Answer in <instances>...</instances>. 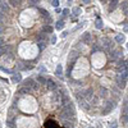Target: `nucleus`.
<instances>
[{
    "label": "nucleus",
    "instance_id": "6",
    "mask_svg": "<svg viewBox=\"0 0 128 128\" xmlns=\"http://www.w3.org/2000/svg\"><path fill=\"white\" fill-rule=\"evenodd\" d=\"M0 12H3V13L9 12V5L5 0H0Z\"/></svg>",
    "mask_w": 128,
    "mask_h": 128
},
{
    "label": "nucleus",
    "instance_id": "22",
    "mask_svg": "<svg viewBox=\"0 0 128 128\" xmlns=\"http://www.w3.org/2000/svg\"><path fill=\"white\" fill-rule=\"evenodd\" d=\"M38 12H40L44 17H45V18H47V17H50L49 15V12H47V10H45V9H42V8H38Z\"/></svg>",
    "mask_w": 128,
    "mask_h": 128
},
{
    "label": "nucleus",
    "instance_id": "7",
    "mask_svg": "<svg viewBox=\"0 0 128 128\" xmlns=\"http://www.w3.org/2000/svg\"><path fill=\"white\" fill-rule=\"evenodd\" d=\"M32 91V88L31 87H27V86H23V87H21L18 92H17V95H27V93H30Z\"/></svg>",
    "mask_w": 128,
    "mask_h": 128
},
{
    "label": "nucleus",
    "instance_id": "19",
    "mask_svg": "<svg viewBox=\"0 0 128 128\" xmlns=\"http://www.w3.org/2000/svg\"><path fill=\"white\" fill-rule=\"evenodd\" d=\"M95 27L97 30H101L103 27H104V23H103V21H101V18H97L96 19V23H95Z\"/></svg>",
    "mask_w": 128,
    "mask_h": 128
},
{
    "label": "nucleus",
    "instance_id": "5",
    "mask_svg": "<svg viewBox=\"0 0 128 128\" xmlns=\"http://www.w3.org/2000/svg\"><path fill=\"white\" fill-rule=\"evenodd\" d=\"M23 86H27V87H31L32 90H37V83L35 80L32 78H27L23 81Z\"/></svg>",
    "mask_w": 128,
    "mask_h": 128
},
{
    "label": "nucleus",
    "instance_id": "10",
    "mask_svg": "<svg viewBox=\"0 0 128 128\" xmlns=\"http://www.w3.org/2000/svg\"><path fill=\"white\" fill-rule=\"evenodd\" d=\"M12 81L14 83H18L22 81V74L21 73H12Z\"/></svg>",
    "mask_w": 128,
    "mask_h": 128
},
{
    "label": "nucleus",
    "instance_id": "45",
    "mask_svg": "<svg viewBox=\"0 0 128 128\" xmlns=\"http://www.w3.org/2000/svg\"><path fill=\"white\" fill-rule=\"evenodd\" d=\"M127 47H128V45H127Z\"/></svg>",
    "mask_w": 128,
    "mask_h": 128
},
{
    "label": "nucleus",
    "instance_id": "33",
    "mask_svg": "<svg viewBox=\"0 0 128 128\" xmlns=\"http://www.w3.org/2000/svg\"><path fill=\"white\" fill-rule=\"evenodd\" d=\"M55 41H57V36L53 35V36H51V40H50V42H51V44H55Z\"/></svg>",
    "mask_w": 128,
    "mask_h": 128
},
{
    "label": "nucleus",
    "instance_id": "35",
    "mask_svg": "<svg viewBox=\"0 0 128 128\" xmlns=\"http://www.w3.org/2000/svg\"><path fill=\"white\" fill-rule=\"evenodd\" d=\"M3 45H4V38L0 36V46H3Z\"/></svg>",
    "mask_w": 128,
    "mask_h": 128
},
{
    "label": "nucleus",
    "instance_id": "13",
    "mask_svg": "<svg viewBox=\"0 0 128 128\" xmlns=\"http://www.w3.org/2000/svg\"><path fill=\"white\" fill-rule=\"evenodd\" d=\"M46 80L47 78H45L44 76H37L36 77V81H37L38 85H46Z\"/></svg>",
    "mask_w": 128,
    "mask_h": 128
},
{
    "label": "nucleus",
    "instance_id": "29",
    "mask_svg": "<svg viewBox=\"0 0 128 128\" xmlns=\"http://www.w3.org/2000/svg\"><path fill=\"white\" fill-rule=\"evenodd\" d=\"M51 4H53V7L57 8L58 5H59V0H51Z\"/></svg>",
    "mask_w": 128,
    "mask_h": 128
},
{
    "label": "nucleus",
    "instance_id": "37",
    "mask_svg": "<svg viewBox=\"0 0 128 128\" xmlns=\"http://www.w3.org/2000/svg\"><path fill=\"white\" fill-rule=\"evenodd\" d=\"M40 1H41V0H31L32 4H36V3H40Z\"/></svg>",
    "mask_w": 128,
    "mask_h": 128
},
{
    "label": "nucleus",
    "instance_id": "26",
    "mask_svg": "<svg viewBox=\"0 0 128 128\" xmlns=\"http://www.w3.org/2000/svg\"><path fill=\"white\" fill-rule=\"evenodd\" d=\"M110 127L116 128V127H118V122H116V120H112V122H110Z\"/></svg>",
    "mask_w": 128,
    "mask_h": 128
},
{
    "label": "nucleus",
    "instance_id": "30",
    "mask_svg": "<svg viewBox=\"0 0 128 128\" xmlns=\"http://www.w3.org/2000/svg\"><path fill=\"white\" fill-rule=\"evenodd\" d=\"M122 113H123V114H128V106H123V109H122Z\"/></svg>",
    "mask_w": 128,
    "mask_h": 128
},
{
    "label": "nucleus",
    "instance_id": "9",
    "mask_svg": "<svg viewBox=\"0 0 128 128\" xmlns=\"http://www.w3.org/2000/svg\"><path fill=\"white\" fill-rule=\"evenodd\" d=\"M119 1L118 0H110V5H109V12H114V10L116 9V7H118Z\"/></svg>",
    "mask_w": 128,
    "mask_h": 128
},
{
    "label": "nucleus",
    "instance_id": "44",
    "mask_svg": "<svg viewBox=\"0 0 128 128\" xmlns=\"http://www.w3.org/2000/svg\"><path fill=\"white\" fill-rule=\"evenodd\" d=\"M0 128H1V124H0Z\"/></svg>",
    "mask_w": 128,
    "mask_h": 128
},
{
    "label": "nucleus",
    "instance_id": "18",
    "mask_svg": "<svg viewBox=\"0 0 128 128\" xmlns=\"http://www.w3.org/2000/svg\"><path fill=\"white\" fill-rule=\"evenodd\" d=\"M8 3L12 5L13 8H15V7H18V5L22 3V0H8Z\"/></svg>",
    "mask_w": 128,
    "mask_h": 128
},
{
    "label": "nucleus",
    "instance_id": "4",
    "mask_svg": "<svg viewBox=\"0 0 128 128\" xmlns=\"http://www.w3.org/2000/svg\"><path fill=\"white\" fill-rule=\"evenodd\" d=\"M46 87H47L49 91H57L58 90V83L51 78H47L46 80Z\"/></svg>",
    "mask_w": 128,
    "mask_h": 128
},
{
    "label": "nucleus",
    "instance_id": "23",
    "mask_svg": "<svg viewBox=\"0 0 128 128\" xmlns=\"http://www.w3.org/2000/svg\"><path fill=\"white\" fill-rule=\"evenodd\" d=\"M120 8H122V10H124L126 9H128V1H123V3H120Z\"/></svg>",
    "mask_w": 128,
    "mask_h": 128
},
{
    "label": "nucleus",
    "instance_id": "21",
    "mask_svg": "<svg viewBox=\"0 0 128 128\" xmlns=\"http://www.w3.org/2000/svg\"><path fill=\"white\" fill-rule=\"evenodd\" d=\"M7 124H8V127H10V128H15V120H14V119H8V120H7Z\"/></svg>",
    "mask_w": 128,
    "mask_h": 128
},
{
    "label": "nucleus",
    "instance_id": "1",
    "mask_svg": "<svg viewBox=\"0 0 128 128\" xmlns=\"http://www.w3.org/2000/svg\"><path fill=\"white\" fill-rule=\"evenodd\" d=\"M123 57V50L120 47L119 49H113L109 51V60L110 62H116L119 58Z\"/></svg>",
    "mask_w": 128,
    "mask_h": 128
},
{
    "label": "nucleus",
    "instance_id": "43",
    "mask_svg": "<svg viewBox=\"0 0 128 128\" xmlns=\"http://www.w3.org/2000/svg\"><path fill=\"white\" fill-rule=\"evenodd\" d=\"M68 1H72V0H68Z\"/></svg>",
    "mask_w": 128,
    "mask_h": 128
},
{
    "label": "nucleus",
    "instance_id": "15",
    "mask_svg": "<svg viewBox=\"0 0 128 128\" xmlns=\"http://www.w3.org/2000/svg\"><path fill=\"white\" fill-rule=\"evenodd\" d=\"M115 41L118 42V44H123V42L126 41V37H124L123 33H120V35H116V36H115Z\"/></svg>",
    "mask_w": 128,
    "mask_h": 128
},
{
    "label": "nucleus",
    "instance_id": "24",
    "mask_svg": "<svg viewBox=\"0 0 128 128\" xmlns=\"http://www.w3.org/2000/svg\"><path fill=\"white\" fill-rule=\"evenodd\" d=\"M72 12H73L74 15H78V14L81 13V9H80L78 7H76V8H73V10H72Z\"/></svg>",
    "mask_w": 128,
    "mask_h": 128
},
{
    "label": "nucleus",
    "instance_id": "8",
    "mask_svg": "<svg viewBox=\"0 0 128 128\" xmlns=\"http://www.w3.org/2000/svg\"><path fill=\"white\" fill-rule=\"evenodd\" d=\"M81 41L82 42H86V44H90V41H91V33L90 32H85L82 35V37H81Z\"/></svg>",
    "mask_w": 128,
    "mask_h": 128
},
{
    "label": "nucleus",
    "instance_id": "20",
    "mask_svg": "<svg viewBox=\"0 0 128 128\" xmlns=\"http://www.w3.org/2000/svg\"><path fill=\"white\" fill-rule=\"evenodd\" d=\"M63 27H64V22H63V19H62V21H58L57 24H55V28H57V30H63Z\"/></svg>",
    "mask_w": 128,
    "mask_h": 128
},
{
    "label": "nucleus",
    "instance_id": "25",
    "mask_svg": "<svg viewBox=\"0 0 128 128\" xmlns=\"http://www.w3.org/2000/svg\"><path fill=\"white\" fill-rule=\"evenodd\" d=\"M120 119H122V122H123V123H128V114H123Z\"/></svg>",
    "mask_w": 128,
    "mask_h": 128
},
{
    "label": "nucleus",
    "instance_id": "38",
    "mask_svg": "<svg viewBox=\"0 0 128 128\" xmlns=\"http://www.w3.org/2000/svg\"><path fill=\"white\" fill-rule=\"evenodd\" d=\"M68 33H69V32H63V33H62V37H65L67 35H68Z\"/></svg>",
    "mask_w": 128,
    "mask_h": 128
},
{
    "label": "nucleus",
    "instance_id": "42",
    "mask_svg": "<svg viewBox=\"0 0 128 128\" xmlns=\"http://www.w3.org/2000/svg\"><path fill=\"white\" fill-rule=\"evenodd\" d=\"M88 128H93V127H88Z\"/></svg>",
    "mask_w": 128,
    "mask_h": 128
},
{
    "label": "nucleus",
    "instance_id": "32",
    "mask_svg": "<svg viewBox=\"0 0 128 128\" xmlns=\"http://www.w3.org/2000/svg\"><path fill=\"white\" fill-rule=\"evenodd\" d=\"M123 105L124 106H128V95L124 97V101H123Z\"/></svg>",
    "mask_w": 128,
    "mask_h": 128
},
{
    "label": "nucleus",
    "instance_id": "28",
    "mask_svg": "<svg viewBox=\"0 0 128 128\" xmlns=\"http://www.w3.org/2000/svg\"><path fill=\"white\" fill-rule=\"evenodd\" d=\"M5 21V15L3 12H0V23H3V22Z\"/></svg>",
    "mask_w": 128,
    "mask_h": 128
},
{
    "label": "nucleus",
    "instance_id": "36",
    "mask_svg": "<svg viewBox=\"0 0 128 128\" xmlns=\"http://www.w3.org/2000/svg\"><path fill=\"white\" fill-rule=\"evenodd\" d=\"M90 1H91V0H81V3H82V4H88Z\"/></svg>",
    "mask_w": 128,
    "mask_h": 128
},
{
    "label": "nucleus",
    "instance_id": "41",
    "mask_svg": "<svg viewBox=\"0 0 128 128\" xmlns=\"http://www.w3.org/2000/svg\"><path fill=\"white\" fill-rule=\"evenodd\" d=\"M101 1H104V3H105V1H106V0H101Z\"/></svg>",
    "mask_w": 128,
    "mask_h": 128
},
{
    "label": "nucleus",
    "instance_id": "34",
    "mask_svg": "<svg viewBox=\"0 0 128 128\" xmlns=\"http://www.w3.org/2000/svg\"><path fill=\"white\" fill-rule=\"evenodd\" d=\"M4 31H5V28H4V26H1V24H0V36H1V35H3V33H4Z\"/></svg>",
    "mask_w": 128,
    "mask_h": 128
},
{
    "label": "nucleus",
    "instance_id": "14",
    "mask_svg": "<svg viewBox=\"0 0 128 128\" xmlns=\"http://www.w3.org/2000/svg\"><path fill=\"white\" fill-rule=\"evenodd\" d=\"M53 31H54V28L50 24H46V26L42 27V32L44 33H53Z\"/></svg>",
    "mask_w": 128,
    "mask_h": 128
},
{
    "label": "nucleus",
    "instance_id": "3",
    "mask_svg": "<svg viewBox=\"0 0 128 128\" xmlns=\"http://www.w3.org/2000/svg\"><path fill=\"white\" fill-rule=\"evenodd\" d=\"M114 80H115V82H116V86H118V87L120 88V90H123V88L126 87V85H127V80L122 78V77H120L119 74H115Z\"/></svg>",
    "mask_w": 128,
    "mask_h": 128
},
{
    "label": "nucleus",
    "instance_id": "17",
    "mask_svg": "<svg viewBox=\"0 0 128 128\" xmlns=\"http://www.w3.org/2000/svg\"><path fill=\"white\" fill-rule=\"evenodd\" d=\"M99 93H100L101 96H104V97L108 96V88L105 87V86H101V87L99 88Z\"/></svg>",
    "mask_w": 128,
    "mask_h": 128
},
{
    "label": "nucleus",
    "instance_id": "2",
    "mask_svg": "<svg viewBox=\"0 0 128 128\" xmlns=\"http://www.w3.org/2000/svg\"><path fill=\"white\" fill-rule=\"evenodd\" d=\"M101 42H103L104 47L106 49V51H110V50H113V49H114V44H113V41L110 40V38L104 37V38H101Z\"/></svg>",
    "mask_w": 128,
    "mask_h": 128
},
{
    "label": "nucleus",
    "instance_id": "31",
    "mask_svg": "<svg viewBox=\"0 0 128 128\" xmlns=\"http://www.w3.org/2000/svg\"><path fill=\"white\" fill-rule=\"evenodd\" d=\"M68 14H69V10H68V9H64V10H63V18H64V17H67Z\"/></svg>",
    "mask_w": 128,
    "mask_h": 128
},
{
    "label": "nucleus",
    "instance_id": "12",
    "mask_svg": "<svg viewBox=\"0 0 128 128\" xmlns=\"http://www.w3.org/2000/svg\"><path fill=\"white\" fill-rule=\"evenodd\" d=\"M55 74H57L59 78H63V67L60 64L57 67V69H55Z\"/></svg>",
    "mask_w": 128,
    "mask_h": 128
},
{
    "label": "nucleus",
    "instance_id": "39",
    "mask_svg": "<svg viewBox=\"0 0 128 128\" xmlns=\"http://www.w3.org/2000/svg\"><path fill=\"white\" fill-rule=\"evenodd\" d=\"M124 32H128V24L124 26Z\"/></svg>",
    "mask_w": 128,
    "mask_h": 128
},
{
    "label": "nucleus",
    "instance_id": "40",
    "mask_svg": "<svg viewBox=\"0 0 128 128\" xmlns=\"http://www.w3.org/2000/svg\"><path fill=\"white\" fill-rule=\"evenodd\" d=\"M124 13H126V15L128 17V9H126V10H124Z\"/></svg>",
    "mask_w": 128,
    "mask_h": 128
},
{
    "label": "nucleus",
    "instance_id": "11",
    "mask_svg": "<svg viewBox=\"0 0 128 128\" xmlns=\"http://www.w3.org/2000/svg\"><path fill=\"white\" fill-rule=\"evenodd\" d=\"M37 40H38V42H46L47 41V36H46V33H38L37 35Z\"/></svg>",
    "mask_w": 128,
    "mask_h": 128
},
{
    "label": "nucleus",
    "instance_id": "27",
    "mask_svg": "<svg viewBox=\"0 0 128 128\" xmlns=\"http://www.w3.org/2000/svg\"><path fill=\"white\" fill-rule=\"evenodd\" d=\"M45 44H46V42H38V49H40V50H44V49H45Z\"/></svg>",
    "mask_w": 128,
    "mask_h": 128
},
{
    "label": "nucleus",
    "instance_id": "16",
    "mask_svg": "<svg viewBox=\"0 0 128 128\" xmlns=\"http://www.w3.org/2000/svg\"><path fill=\"white\" fill-rule=\"evenodd\" d=\"M9 47H10V45H3V46H0V58H1L4 54H7V51H8Z\"/></svg>",
    "mask_w": 128,
    "mask_h": 128
}]
</instances>
